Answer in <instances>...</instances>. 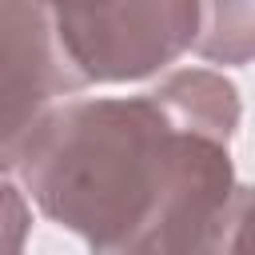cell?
Segmentation results:
<instances>
[{"label": "cell", "instance_id": "1", "mask_svg": "<svg viewBox=\"0 0 255 255\" xmlns=\"http://www.w3.org/2000/svg\"><path fill=\"white\" fill-rule=\"evenodd\" d=\"M231 139L171 120L155 92L52 104L16 151L36 207L96 251H219L235 199Z\"/></svg>", "mask_w": 255, "mask_h": 255}, {"label": "cell", "instance_id": "2", "mask_svg": "<svg viewBox=\"0 0 255 255\" xmlns=\"http://www.w3.org/2000/svg\"><path fill=\"white\" fill-rule=\"evenodd\" d=\"M84 84H131L163 72L199 36V0H100L52 12Z\"/></svg>", "mask_w": 255, "mask_h": 255}, {"label": "cell", "instance_id": "3", "mask_svg": "<svg viewBox=\"0 0 255 255\" xmlns=\"http://www.w3.org/2000/svg\"><path fill=\"white\" fill-rule=\"evenodd\" d=\"M88 88L68 64L44 0H0V155L16 163L24 135L60 100Z\"/></svg>", "mask_w": 255, "mask_h": 255}, {"label": "cell", "instance_id": "4", "mask_svg": "<svg viewBox=\"0 0 255 255\" xmlns=\"http://www.w3.org/2000/svg\"><path fill=\"white\" fill-rule=\"evenodd\" d=\"M151 92L171 112V120L183 128L211 131L223 139H231L239 128V92L219 72L183 68V72H171L167 80H159V88H151Z\"/></svg>", "mask_w": 255, "mask_h": 255}, {"label": "cell", "instance_id": "5", "mask_svg": "<svg viewBox=\"0 0 255 255\" xmlns=\"http://www.w3.org/2000/svg\"><path fill=\"white\" fill-rule=\"evenodd\" d=\"M195 56L239 68L255 60V0H199Z\"/></svg>", "mask_w": 255, "mask_h": 255}, {"label": "cell", "instance_id": "6", "mask_svg": "<svg viewBox=\"0 0 255 255\" xmlns=\"http://www.w3.org/2000/svg\"><path fill=\"white\" fill-rule=\"evenodd\" d=\"M12 171H16V163L0 155V255H16L32 231V207L24 199L20 175H12Z\"/></svg>", "mask_w": 255, "mask_h": 255}, {"label": "cell", "instance_id": "7", "mask_svg": "<svg viewBox=\"0 0 255 255\" xmlns=\"http://www.w3.org/2000/svg\"><path fill=\"white\" fill-rule=\"evenodd\" d=\"M219 251H255V191H235Z\"/></svg>", "mask_w": 255, "mask_h": 255}, {"label": "cell", "instance_id": "8", "mask_svg": "<svg viewBox=\"0 0 255 255\" xmlns=\"http://www.w3.org/2000/svg\"><path fill=\"white\" fill-rule=\"evenodd\" d=\"M52 12H64V8H88V4H100V0H44Z\"/></svg>", "mask_w": 255, "mask_h": 255}]
</instances>
